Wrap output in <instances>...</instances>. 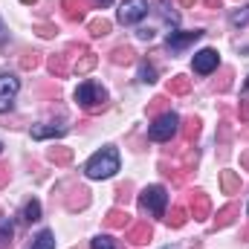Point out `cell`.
<instances>
[{"label":"cell","instance_id":"obj_22","mask_svg":"<svg viewBox=\"0 0 249 249\" xmlns=\"http://www.w3.org/2000/svg\"><path fill=\"white\" fill-rule=\"evenodd\" d=\"M107 32H110V20H105V18L90 20V35H93V38H102V35H107Z\"/></svg>","mask_w":249,"mask_h":249},{"label":"cell","instance_id":"obj_36","mask_svg":"<svg viewBox=\"0 0 249 249\" xmlns=\"http://www.w3.org/2000/svg\"><path fill=\"white\" fill-rule=\"evenodd\" d=\"M244 99H249V78H247V84H244Z\"/></svg>","mask_w":249,"mask_h":249},{"label":"cell","instance_id":"obj_33","mask_svg":"<svg viewBox=\"0 0 249 249\" xmlns=\"http://www.w3.org/2000/svg\"><path fill=\"white\" fill-rule=\"evenodd\" d=\"M6 41H9V32H6V26L0 23V47H6Z\"/></svg>","mask_w":249,"mask_h":249},{"label":"cell","instance_id":"obj_9","mask_svg":"<svg viewBox=\"0 0 249 249\" xmlns=\"http://www.w3.org/2000/svg\"><path fill=\"white\" fill-rule=\"evenodd\" d=\"M209 212H212L209 197H206L203 191H194V194H191V217H194V220H206Z\"/></svg>","mask_w":249,"mask_h":249},{"label":"cell","instance_id":"obj_40","mask_svg":"<svg viewBox=\"0 0 249 249\" xmlns=\"http://www.w3.org/2000/svg\"><path fill=\"white\" fill-rule=\"evenodd\" d=\"M20 3H26V6H29V3H35V0H20Z\"/></svg>","mask_w":249,"mask_h":249},{"label":"cell","instance_id":"obj_13","mask_svg":"<svg viewBox=\"0 0 249 249\" xmlns=\"http://www.w3.org/2000/svg\"><path fill=\"white\" fill-rule=\"evenodd\" d=\"M67 133V124H41V127H32V139H53V136H64Z\"/></svg>","mask_w":249,"mask_h":249},{"label":"cell","instance_id":"obj_4","mask_svg":"<svg viewBox=\"0 0 249 249\" xmlns=\"http://www.w3.org/2000/svg\"><path fill=\"white\" fill-rule=\"evenodd\" d=\"M139 203L145 212H151L154 217H165V206H168V191L162 186H148L142 188L139 194Z\"/></svg>","mask_w":249,"mask_h":249},{"label":"cell","instance_id":"obj_38","mask_svg":"<svg viewBox=\"0 0 249 249\" xmlns=\"http://www.w3.org/2000/svg\"><path fill=\"white\" fill-rule=\"evenodd\" d=\"M180 3H183V6H194V3H197V0H180Z\"/></svg>","mask_w":249,"mask_h":249},{"label":"cell","instance_id":"obj_39","mask_svg":"<svg viewBox=\"0 0 249 249\" xmlns=\"http://www.w3.org/2000/svg\"><path fill=\"white\" fill-rule=\"evenodd\" d=\"M206 3H209V6H217V3H220V0H206Z\"/></svg>","mask_w":249,"mask_h":249},{"label":"cell","instance_id":"obj_21","mask_svg":"<svg viewBox=\"0 0 249 249\" xmlns=\"http://www.w3.org/2000/svg\"><path fill=\"white\" fill-rule=\"evenodd\" d=\"M139 81H142V84H154V81H157V67L148 64V61H142L139 64Z\"/></svg>","mask_w":249,"mask_h":249},{"label":"cell","instance_id":"obj_10","mask_svg":"<svg viewBox=\"0 0 249 249\" xmlns=\"http://www.w3.org/2000/svg\"><path fill=\"white\" fill-rule=\"evenodd\" d=\"M151 235H154V229H151L148 223H130V226H127V241H130V244H136V247L148 244V241H151Z\"/></svg>","mask_w":249,"mask_h":249},{"label":"cell","instance_id":"obj_8","mask_svg":"<svg viewBox=\"0 0 249 249\" xmlns=\"http://www.w3.org/2000/svg\"><path fill=\"white\" fill-rule=\"evenodd\" d=\"M217 67H220V53H217V50L206 47V50L194 53V72H197V75H209V72H214Z\"/></svg>","mask_w":249,"mask_h":249},{"label":"cell","instance_id":"obj_43","mask_svg":"<svg viewBox=\"0 0 249 249\" xmlns=\"http://www.w3.org/2000/svg\"><path fill=\"white\" fill-rule=\"evenodd\" d=\"M247 214H249V209H247Z\"/></svg>","mask_w":249,"mask_h":249},{"label":"cell","instance_id":"obj_29","mask_svg":"<svg viewBox=\"0 0 249 249\" xmlns=\"http://www.w3.org/2000/svg\"><path fill=\"white\" fill-rule=\"evenodd\" d=\"M183 133H186V139H194L200 133V119H188L186 127H183Z\"/></svg>","mask_w":249,"mask_h":249},{"label":"cell","instance_id":"obj_37","mask_svg":"<svg viewBox=\"0 0 249 249\" xmlns=\"http://www.w3.org/2000/svg\"><path fill=\"white\" fill-rule=\"evenodd\" d=\"M241 162H244V165L249 168V154H244V157H241Z\"/></svg>","mask_w":249,"mask_h":249},{"label":"cell","instance_id":"obj_6","mask_svg":"<svg viewBox=\"0 0 249 249\" xmlns=\"http://www.w3.org/2000/svg\"><path fill=\"white\" fill-rule=\"evenodd\" d=\"M145 15H148V0H124L122 6H119V12H116V18H119L122 26L139 23Z\"/></svg>","mask_w":249,"mask_h":249},{"label":"cell","instance_id":"obj_24","mask_svg":"<svg viewBox=\"0 0 249 249\" xmlns=\"http://www.w3.org/2000/svg\"><path fill=\"white\" fill-rule=\"evenodd\" d=\"M12 220L9 217H0V247H9V241H12Z\"/></svg>","mask_w":249,"mask_h":249},{"label":"cell","instance_id":"obj_2","mask_svg":"<svg viewBox=\"0 0 249 249\" xmlns=\"http://www.w3.org/2000/svg\"><path fill=\"white\" fill-rule=\"evenodd\" d=\"M75 102H78V107H81L84 113H102V110L107 107V90H105L102 84H96V81L87 78V81L78 84Z\"/></svg>","mask_w":249,"mask_h":249},{"label":"cell","instance_id":"obj_42","mask_svg":"<svg viewBox=\"0 0 249 249\" xmlns=\"http://www.w3.org/2000/svg\"><path fill=\"white\" fill-rule=\"evenodd\" d=\"M165 249H174V247H165Z\"/></svg>","mask_w":249,"mask_h":249},{"label":"cell","instance_id":"obj_32","mask_svg":"<svg viewBox=\"0 0 249 249\" xmlns=\"http://www.w3.org/2000/svg\"><path fill=\"white\" fill-rule=\"evenodd\" d=\"M241 119H247V122H249V99L241 102Z\"/></svg>","mask_w":249,"mask_h":249},{"label":"cell","instance_id":"obj_11","mask_svg":"<svg viewBox=\"0 0 249 249\" xmlns=\"http://www.w3.org/2000/svg\"><path fill=\"white\" fill-rule=\"evenodd\" d=\"M105 223H107V229H127L130 226V214L124 209H110L107 217H105Z\"/></svg>","mask_w":249,"mask_h":249},{"label":"cell","instance_id":"obj_5","mask_svg":"<svg viewBox=\"0 0 249 249\" xmlns=\"http://www.w3.org/2000/svg\"><path fill=\"white\" fill-rule=\"evenodd\" d=\"M18 90H20V78L15 72H0V113L12 110Z\"/></svg>","mask_w":249,"mask_h":249},{"label":"cell","instance_id":"obj_20","mask_svg":"<svg viewBox=\"0 0 249 249\" xmlns=\"http://www.w3.org/2000/svg\"><path fill=\"white\" fill-rule=\"evenodd\" d=\"M23 220H26V223L41 220V203H38V200H29V203L23 206Z\"/></svg>","mask_w":249,"mask_h":249},{"label":"cell","instance_id":"obj_19","mask_svg":"<svg viewBox=\"0 0 249 249\" xmlns=\"http://www.w3.org/2000/svg\"><path fill=\"white\" fill-rule=\"evenodd\" d=\"M32 249H55V235L50 229H44L35 241H32Z\"/></svg>","mask_w":249,"mask_h":249},{"label":"cell","instance_id":"obj_3","mask_svg":"<svg viewBox=\"0 0 249 249\" xmlns=\"http://www.w3.org/2000/svg\"><path fill=\"white\" fill-rule=\"evenodd\" d=\"M177 133H180V116L174 110L160 113L154 122L148 124V139H154V142H171Z\"/></svg>","mask_w":249,"mask_h":249},{"label":"cell","instance_id":"obj_15","mask_svg":"<svg viewBox=\"0 0 249 249\" xmlns=\"http://www.w3.org/2000/svg\"><path fill=\"white\" fill-rule=\"evenodd\" d=\"M47 67H50V72L58 75V78H64V75L70 72V67H67V55H53V58L47 61Z\"/></svg>","mask_w":249,"mask_h":249},{"label":"cell","instance_id":"obj_41","mask_svg":"<svg viewBox=\"0 0 249 249\" xmlns=\"http://www.w3.org/2000/svg\"><path fill=\"white\" fill-rule=\"evenodd\" d=\"M0 154H3V145H0Z\"/></svg>","mask_w":249,"mask_h":249},{"label":"cell","instance_id":"obj_35","mask_svg":"<svg viewBox=\"0 0 249 249\" xmlns=\"http://www.w3.org/2000/svg\"><path fill=\"white\" fill-rule=\"evenodd\" d=\"M93 3H96V6H110L113 0H93Z\"/></svg>","mask_w":249,"mask_h":249},{"label":"cell","instance_id":"obj_14","mask_svg":"<svg viewBox=\"0 0 249 249\" xmlns=\"http://www.w3.org/2000/svg\"><path fill=\"white\" fill-rule=\"evenodd\" d=\"M220 186H223V194H238L241 191V174L238 171H223Z\"/></svg>","mask_w":249,"mask_h":249},{"label":"cell","instance_id":"obj_26","mask_svg":"<svg viewBox=\"0 0 249 249\" xmlns=\"http://www.w3.org/2000/svg\"><path fill=\"white\" fill-rule=\"evenodd\" d=\"M50 160L58 162V165H64V162L72 160V151H70V148H53V151H50Z\"/></svg>","mask_w":249,"mask_h":249},{"label":"cell","instance_id":"obj_23","mask_svg":"<svg viewBox=\"0 0 249 249\" xmlns=\"http://www.w3.org/2000/svg\"><path fill=\"white\" fill-rule=\"evenodd\" d=\"M235 214H238V206H226V209H220V212H217L214 223H217V226H229V223L235 220Z\"/></svg>","mask_w":249,"mask_h":249},{"label":"cell","instance_id":"obj_25","mask_svg":"<svg viewBox=\"0 0 249 249\" xmlns=\"http://www.w3.org/2000/svg\"><path fill=\"white\" fill-rule=\"evenodd\" d=\"M110 58H113V64H127V61H133V50L130 47H116Z\"/></svg>","mask_w":249,"mask_h":249},{"label":"cell","instance_id":"obj_12","mask_svg":"<svg viewBox=\"0 0 249 249\" xmlns=\"http://www.w3.org/2000/svg\"><path fill=\"white\" fill-rule=\"evenodd\" d=\"M61 6H64L67 20H72V23H78V20H84V18H87V12H84V3H81V0H61Z\"/></svg>","mask_w":249,"mask_h":249},{"label":"cell","instance_id":"obj_34","mask_svg":"<svg viewBox=\"0 0 249 249\" xmlns=\"http://www.w3.org/2000/svg\"><path fill=\"white\" fill-rule=\"evenodd\" d=\"M6 174H9V165H0V186L6 183Z\"/></svg>","mask_w":249,"mask_h":249},{"label":"cell","instance_id":"obj_18","mask_svg":"<svg viewBox=\"0 0 249 249\" xmlns=\"http://www.w3.org/2000/svg\"><path fill=\"white\" fill-rule=\"evenodd\" d=\"M90 249H122V247H119V241L110 238V235H96V238L90 241Z\"/></svg>","mask_w":249,"mask_h":249},{"label":"cell","instance_id":"obj_28","mask_svg":"<svg viewBox=\"0 0 249 249\" xmlns=\"http://www.w3.org/2000/svg\"><path fill=\"white\" fill-rule=\"evenodd\" d=\"M247 23H249V6L232 12V26H247Z\"/></svg>","mask_w":249,"mask_h":249},{"label":"cell","instance_id":"obj_1","mask_svg":"<svg viewBox=\"0 0 249 249\" xmlns=\"http://www.w3.org/2000/svg\"><path fill=\"white\" fill-rule=\"evenodd\" d=\"M119 171V151L113 148V145H105L102 151H96L90 160H87V165H84V174L90 177V180H107V177H113Z\"/></svg>","mask_w":249,"mask_h":249},{"label":"cell","instance_id":"obj_30","mask_svg":"<svg viewBox=\"0 0 249 249\" xmlns=\"http://www.w3.org/2000/svg\"><path fill=\"white\" fill-rule=\"evenodd\" d=\"M38 61H41L38 53H26V55L20 58V67H23V70H32V67H38Z\"/></svg>","mask_w":249,"mask_h":249},{"label":"cell","instance_id":"obj_7","mask_svg":"<svg viewBox=\"0 0 249 249\" xmlns=\"http://www.w3.org/2000/svg\"><path fill=\"white\" fill-rule=\"evenodd\" d=\"M203 35H206L203 29H191V32H171V35L165 38V50H168L171 55H177V53H183L186 47L197 44Z\"/></svg>","mask_w":249,"mask_h":249},{"label":"cell","instance_id":"obj_17","mask_svg":"<svg viewBox=\"0 0 249 249\" xmlns=\"http://www.w3.org/2000/svg\"><path fill=\"white\" fill-rule=\"evenodd\" d=\"M188 87H191V78H186V75H174L168 81V93H177V96L188 93Z\"/></svg>","mask_w":249,"mask_h":249},{"label":"cell","instance_id":"obj_27","mask_svg":"<svg viewBox=\"0 0 249 249\" xmlns=\"http://www.w3.org/2000/svg\"><path fill=\"white\" fill-rule=\"evenodd\" d=\"M93 67H96V55H93V53H87L81 61H75L72 70H75V72H87V70H93Z\"/></svg>","mask_w":249,"mask_h":249},{"label":"cell","instance_id":"obj_31","mask_svg":"<svg viewBox=\"0 0 249 249\" xmlns=\"http://www.w3.org/2000/svg\"><path fill=\"white\" fill-rule=\"evenodd\" d=\"M38 35H41V38H53V35H55V26H53V23H41V26H38Z\"/></svg>","mask_w":249,"mask_h":249},{"label":"cell","instance_id":"obj_16","mask_svg":"<svg viewBox=\"0 0 249 249\" xmlns=\"http://www.w3.org/2000/svg\"><path fill=\"white\" fill-rule=\"evenodd\" d=\"M165 220H168V226H174V229H180V226H186V220H188V212L183 209V206H174V209H171V214H168Z\"/></svg>","mask_w":249,"mask_h":249}]
</instances>
